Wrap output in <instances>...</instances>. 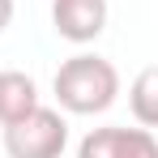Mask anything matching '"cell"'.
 <instances>
[{
    "instance_id": "cell-4",
    "label": "cell",
    "mask_w": 158,
    "mask_h": 158,
    "mask_svg": "<svg viewBox=\"0 0 158 158\" xmlns=\"http://www.w3.org/2000/svg\"><path fill=\"white\" fill-rule=\"evenodd\" d=\"M56 34L69 43H94L107 30V0H52Z\"/></svg>"
},
{
    "instance_id": "cell-3",
    "label": "cell",
    "mask_w": 158,
    "mask_h": 158,
    "mask_svg": "<svg viewBox=\"0 0 158 158\" xmlns=\"http://www.w3.org/2000/svg\"><path fill=\"white\" fill-rule=\"evenodd\" d=\"M77 158H158L154 128H94L81 137Z\"/></svg>"
},
{
    "instance_id": "cell-6",
    "label": "cell",
    "mask_w": 158,
    "mask_h": 158,
    "mask_svg": "<svg viewBox=\"0 0 158 158\" xmlns=\"http://www.w3.org/2000/svg\"><path fill=\"white\" fill-rule=\"evenodd\" d=\"M128 111L141 128H158V64L141 69L128 85Z\"/></svg>"
},
{
    "instance_id": "cell-1",
    "label": "cell",
    "mask_w": 158,
    "mask_h": 158,
    "mask_svg": "<svg viewBox=\"0 0 158 158\" xmlns=\"http://www.w3.org/2000/svg\"><path fill=\"white\" fill-rule=\"evenodd\" d=\"M52 90H56V103L69 115H98V111H107L120 98V73L103 56L77 52L56 69Z\"/></svg>"
},
{
    "instance_id": "cell-5",
    "label": "cell",
    "mask_w": 158,
    "mask_h": 158,
    "mask_svg": "<svg viewBox=\"0 0 158 158\" xmlns=\"http://www.w3.org/2000/svg\"><path fill=\"white\" fill-rule=\"evenodd\" d=\"M39 107V85L34 77L26 73H17V69H4L0 73V128L4 124H13V120H22Z\"/></svg>"
},
{
    "instance_id": "cell-7",
    "label": "cell",
    "mask_w": 158,
    "mask_h": 158,
    "mask_svg": "<svg viewBox=\"0 0 158 158\" xmlns=\"http://www.w3.org/2000/svg\"><path fill=\"white\" fill-rule=\"evenodd\" d=\"M9 22H13V0H0V34L9 30Z\"/></svg>"
},
{
    "instance_id": "cell-2",
    "label": "cell",
    "mask_w": 158,
    "mask_h": 158,
    "mask_svg": "<svg viewBox=\"0 0 158 158\" xmlns=\"http://www.w3.org/2000/svg\"><path fill=\"white\" fill-rule=\"evenodd\" d=\"M69 145V124L56 107H34L30 115L4 124V154L9 158H60Z\"/></svg>"
}]
</instances>
